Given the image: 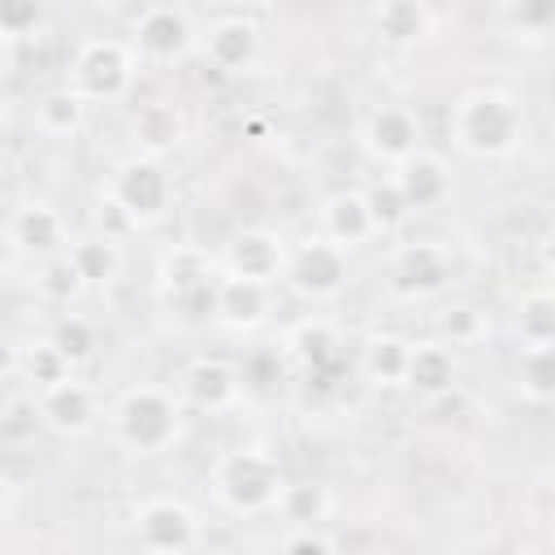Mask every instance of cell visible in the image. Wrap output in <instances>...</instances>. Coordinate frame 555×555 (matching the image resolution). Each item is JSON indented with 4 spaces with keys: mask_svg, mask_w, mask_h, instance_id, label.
I'll return each mask as SVG.
<instances>
[{
    "mask_svg": "<svg viewBox=\"0 0 555 555\" xmlns=\"http://www.w3.org/2000/svg\"><path fill=\"white\" fill-rule=\"evenodd\" d=\"M9 238H13L17 251L39 256V260H48V256H56V251L69 247V243H65V221H61V212H56L52 204H39V199H35V204H22V208L13 212Z\"/></svg>",
    "mask_w": 555,
    "mask_h": 555,
    "instance_id": "cell-13",
    "label": "cell"
},
{
    "mask_svg": "<svg viewBox=\"0 0 555 555\" xmlns=\"http://www.w3.org/2000/svg\"><path fill=\"white\" fill-rule=\"evenodd\" d=\"M438 325H442V334L451 338V347H455V343H477V338L486 334V312H481L477 304H447Z\"/></svg>",
    "mask_w": 555,
    "mask_h": 555,
    "instance_id": "cell-34",
    "label": "cell"
},
{
    "mask_svg": "<svg viewBox=\"0 0 555 555\" xmlns=\"http://www.w3.org/2000/svg\"><path fill=\"white\" fill-rule=\"evenodd\" d=\"M291 525H321L330 512V494L317 481H282V494L273 503Z\"/></svg>",
    "mask_w": 555,
    "mask_h": 555,
    "instance_id": "cell-28",
    "label": "cell"
},
{
    "mask_svg": "<svg viewBox=\"0 0 555 555\" xmlns=\"http://www.w3.org/2000/svg\"><path fill=\"white\" fill-rule=\"evenodd\" d=\"M516 4H520V0H516Z\"/></svg>",
    "mask_w": 555,
    "mask_h": 555,
    "instance_id": "cell-41",
    "label": "cell"
},
{
    "mask_svg": "<svg viewBox=\"0 0 555 555\" xmlns=\"http://www.w3.org/2000/svg\"><path fill=\"white\" fill-rule=\"evenodd\" d=\"M13 503H17V486H13V477H9V473H0V520H9Z\"/></svg>",
    "mask_w": 555,
    "mask_h": 555,
    "instance_id": "cell-39",
    "label": "cell"
},
{
    "mask_svg": "<svg viewBox=\"0 0 555 555\" xmlns=\"http://www.w3.org/2000/svg\"><path fill=\"white\" fill-rule=\"evenodd\" d=\"M364 204H369V217H373L377 234H382V230H395V225H403V221H408V212H412L395 178H386V182H373V186L364 191Z\"/></svg>",
    "mask_w": 555,
    "mask_h": 555,
    "instance_id": "cell-32",
    "label": "cell"
},
{
    "mask_svg": "<svg viewBox=\"0 0 555 555\" xmlns=\"http://www.w3.org/2000/svg\"><path fill=\"white\" fill-rule=\"evenodd\" d=\"M43 22V0H0V39H26Z\"/></svg>",
    "mask_w": 555,
    "mask_h": 555,
    "instance_id": "cell-35",
    "label": "cell"
},
{
    "mask_svg": "<svg viewBox=\"0 0 555 555\" xmlns=\"http://www.w3.org/2000/svg\"><path fill=\"white\" fill-rule=\"evenodd\" d=\"M516 334H520V347H555V295L546 286H533L520 295Z\"/></svg>",
    "mask_w": 555,
    "mask_h": 555,
    "instance_id": "cell-25",
    "label": "cell"
},
{
    "mask_svg": "<svg viewBox=\"0 0 555 555\" xmlns=\"http://www.w3.org/2000/svg\"><path fill=\"white\" fill-rule=\"evenodd\" d=\"M95 416H100V399H95V390H91L87 382L69 377V373H65L61 382H52V386L39 390V421L52 425V429L65 434V438L87 434V429L95 425Z\"/></svg>",
    "mask_w": 555,
    "mask_h": 555,
    "instance_id": "cell-9",
    "label": "cell"
},
{
    "mask_svg": "<svg viewBox=\"0 0 555 555\" xmlns=\"http://www.w3.org/2000/svg\"><path fill=\"white\" fill-rule=\"evenodd\" d=\"M17 360H22V347H17L9 334H0V377L17 373Z\"/></svg>",
    "mask_w": 555,
    "mask_h": 555,
    "instance_id": "cell-37",
    "label": "cell"
},
{
    "mask_svg": "<svg viewBox=\"0 0 555 555\" xmlns=\"http://www.w3.org/2000/svg\"><path fill=\"white\" fill-rule=\"evenodd\" d=\"M451 139L460 143V152H468L477 160L512 156L516 143L525 139V108L507 91L477 87V91L455 100V108H451Z\"/></svg>",
    "mask_w": 555,
    "mask_h": 555,
    "instance_id": "cell-1",
    "label": "cell"
},
{
    "mask_svg": "<svg viewBox=\"0 0 555 555\" xmlns=\"http://www.w3.org/2000/svg\"><path fill=\"white\" fill-rule=\"evenodd\" d=\"M0 121H4V104H0Z\"/></svg>",
    "mask_w": 555,
    "mask_h": 555,
    "instance_id": "cell-40",
    "label": "cell"
},
{
    "mask_svg": "<svg viewBox=\"0 0 555 555\" xmlns=\"http://www.w3.org/2000/svg\"><path fill=\"white\" fill-rule=\"evenodd\" d=\"M451 278V260L438 243H408L395 251V286L403 295H438Z\"/></svg>",
    "mask_w": 555,
    "mask_h": 555,
    "instance_id": "cell-14",
    "label": "cell"
},
{
    "mask_svg": "<svg viewBox=\"0 0 555 555\" xmlns=\"http://www.w3.org/2000/svg\"><path fill=\"white\" fill-rule=\"evenodd\" d=\"M395 169H399L395 182H399V191H403V199H408L412 212H416V208H438V204L451 195V169H447L442 156H434V152H412V156L399 160Z\"/></svg>",
    "mask_w": 555,
    "mask_h": 555,
    "instance_id": "cell-17",
    "label": "cell"
},
{
    "mask_svg": "<svg viewBox=\"0 0 555 555\" xmlns=\"http://www.w3.org/2000/svg\"><path fill=\"white\" fill-rule=\"evenodd\" d=\"M17 373H22L26 382H35V386L43 390V386L61 382V377L69 373V364H65V356H61V351L52 347V338H35V343H26V347H22Z\"/></svg>",
    "mask_w": 555,
    "mask_h": 555,
    "instance_id": "cell-30",
    "label": "cell"
},
{
    "mask_svg": "<svg viewBox=\"0 0 555 555\" xmlns=\"http://www.w3.org/2000/svg\"><path fill=\"white\" fill-rule=\"evenodd\" d=\"M134 542L143 551L182 555L199 542V520L182 499H143L134 507Z\"/></svg>",
    "mask_w": 555,
    "mask_h": 555,
    "instance_id": "cell-8",
    "label": "cell"
},
{
    "mask_svg": "<svg viewBox=\"0 0 555 555\" xmlns=\"http://www.w3.org/2000/svg\"><path fill=\"white\" fill-rule=\"evenodd\" d=\"M182 429V408L165 386H130L117 403H113V434L121 447L139 451V455H156L165 451Z\"/></svg>",
    "mask_w": 555,
    "mask_h": 555,
    "instance_id": "cell-2",
    "label": "cell"
},
{
    "mask_svg": "<svg viewBox=\"0 0 555 555\" xmlns=\"http://www.w3.org/2000/svg\"><path fill=\"white\" fill-rule=\"evenodd\" d=\"M520 17H525L529 26H546V17H551V0H520Z\"/></svg>",
    "mask_w": 555,
    "mask_h": 555,
    "instance_id": "cell-38",
    "label": "cell"
},
{
    "mask_svg": "<svg viewBox=\"0 0 555 555\" xmlns=\"http://www.w3.org/2000/svg\"><path fill=\"white\" fill-rule=\"evenodd\" d=\"M82 286H87V282H82V273L74 269L69 251H56V256L43 260V269H39V291H43V299H52V304H69Z\"/></svg>",
    "mask_w": 555,
    "mask_h": 555,
    "instance_id": "cell-33",
    "label": "cell"
},
{
    "mask_svg": "<svg viewBox=\"0 0 555 555\" xmlns=\"http://www.w3.org/2000/svg\"><path fill=\"white\" fill-rule=\"evenodd\" d=\"M364 147L382 160V165H399L412 152H421V121L412 108L399 104H382L369 113L364 121Z\"/></svg>",
    "mask_w": 555,
    "mask_h": 555,
    "instance_id": "cell-12",
    "label": "cell"
},
{
    "mask_svg": "<svg viewBox=\"0 0 555 555\" xmlns=\"http://www.w3.org/2000/svg\"><path fill=\"white\" fill-rule=\"evenodd\" d=\"M156 291H160L165 304L182 308L186 317H212V304H217V260L204 247H195V243H178L156 264Z\"/></svg>",
    "mask_w": 555,
    "mask_h": 555,
    "instance_id": "cell-4",
    "label": "cell"
},
{
    "mask_svg": "<svg viewBox=\"0 0 555 555\" xmlns=\"http://www.w3.org/2000/svg\"><path fill=\"white\" fill-rule=\"evenodd\" d=\"M377 35L390 48H412L429 35V9L425 0H382L377 4Z\"/></svg>",
    "mask_w": 555,
    "mask_h": 555,
    "instance_id": "cell-23",
    "label": "cell"
},
{
    "mask_svg": "<svg viewBox=\"0 0 555 555\" xmlns=\"http://www.w3.org/2000/svg\"><path fill=\"white\" fill-rule=\"evenodd\" d=\"M212 317L230 330H256L269 317V286L234 273H217V304Z\"/></svg>",
    "mask_w": 555,
    "mask_h": 555,
    "instance_id": "cell-15",
    "label": "cell"
},
{
    "mask_svg": "<svg viewBox=\"0 0 555 555\" xmlns=\"http://www.w3.org/2000/svg\"><path fill=\"white\" fill-rule=\"evenodd\" d=\"M87 121V100L74 91V87H61V91H48L39 100V130L52 134V139H69L74 130H82Z\"/></svg>",
    "mask_w": 555,
    "mask_h": 555,
    "instance_id": "cell-27",
    "label": "cell"
},
{
    "mask_svg": "<svg viewBox=\"0 0 555 555\" xmlns=\"http://www.w3.org/2000/svg\"><path fill=\"white\" fill-rule=\"evenodd\" d=\"M65 251H69V260H74V269L82 273V282H87V286L113 282V278H117V269H121V247H117V238H108V234L78 238V243H69Z\"/></svg>",
    "mask_w": 555,
    "mask_h": 555,
    "instance_id": "cell-26",
    "label": "cell"
},
{
    "mask_svg": "<svg viewBox=\"0 0 555 555\" xmlns=\"http://www.w3.org/2000/svg\"><path fill=\"white\" fill-rule=\"evenodd\" d=\"M520 395L529 403L555 395V347H520Z\"/></svg>",
    "mask_w": 555,
    "mask_h": 555,
    "instance_id": "cell-29",
    "label": "cell"
},
{
    "mask_svg": "<svg viewBox=\"0 0 555 555\" xmlns=\"http://www.w3.org/2000/svg\"><path fill=\"white\" fill-rule=\"evenodd\" d=\"M455 351L451 343H438V338H425V343H412L408 351V369H403V386L416 390L421 399H438L455 386Z\"/></svg>",
    "mask_w": 555,
    "mask_h": 555,
    "instance_id": "cell-16",
    "label": "cell"
},
{
    "mask_svg": "<svg viewBox=\"0 0 555 555\" xmlns=\"http://www.w3.org/2000/svg\"><path fill=\"white\" fill-rule=\"evenodd\" d=\"M264 4H269V0H264Z\"/></svg>",
    "mask_w": 555,
    "mask_h": 555,
    "instance_id": "cell-42",
    "label": "cell"
},
{
    "mask_svg": "<svg viewBox=\"0 0 555 555\" xmlns=\"http://www.w3.org/2000/svg\"><path fill=\"white\" fill-rule=\"evenodd\" d=\"M191 43H195V30H191L186 13L173 9V4H152L134 22V48L147 61H160V65L165 61H178V56L191 52Z\"/></svg>",
    "mask_w": 555,
    "mask_h": 555,
    "instance_id": "cell-11",
    "label": "cell"
},
{
    "mask_svg": "<svg viewBox=\"0 0 555 555\" xmlns=\"http://www.w3.org/2000/svg\"><path fill=\"white\" fill-rule=\"evenodd\" d=\"M221 269L234 278H251L273 286L286 273V243L273 230H238L221 256Z\"/></svg>",
    "mask_w": 555,
    "mask_h": 555,
    "instance_id": "cell-10",
    "label": "cell"
},
{
    "mask_svg": "<svg viewBox=\"0 0 555 555\" xmlns=\"http://www.w3.org/2000/svg\"><path fill=\"white\" fill-rule=\"evenodd\" d=\"M182 395H186V403H195L204 412H221L238 399V369L230 360L204 356L182 373Z\"/></svg>",
    "mask_w": 555,
    "mask_h": 555,
    "instance_id": "cell-20",
    "label": "cell"
},
{
    "mask_svg": "<svg viewBox=\"0 0 555 555\" xmlns=\"http://www.w3.org/2000/svg\"><path fill=\"white\" fill-rule=\"evenodd\" d=\"M134 82V56L117 39H87L74 56L69 87L91 104V100H121Z\"/></svg>",
    "mask_w": 555,
    "mask_h": 555,
    "instance_id": "cell-5",
    "label": "cell"
},
{
    "mask_svg": "<svg viewBox=\"0 0 555 555\" xmlns=\"http://www.w3.org/2000/svg\"><path fill=\"white\" fill-rule=\"evenodd\" d=\"M408 351L412 343L403 334H373L364 343V356H360V369L373 386H403V369H408Z\"/></svg>",
    "mask_w": 555,
    "mask_h": 555,
    "instance_id": "cell-24",
    "label": "cell"
},
{
    "mask_svg": "<svg viewBox=\"0 0 555 555\" xmlns=\"http://www.w3.org/2000/svg\"><path fill=\"white\" fill-rule=\"evenodd\" d=\"M108 195L126 208V217H130L134 225H147V221H156V217L169 208L173 186H169V173L160 169L156 156H130V160L117 165Z\"/></svg>",
    "mask_w": 555,
    "mask_h": 555,
    "instance_id": "cell-7",
    "label": "cell"
},
{
    "mask_svg": "<svg viewBox=\"0 0 555 555\" xmlns=\"http://www.w3.org/2000/svg\"><path fill=\"white\" fill-rule=\"evenodd\" d=\"M286 347H291V356H295L312 377H325V373H334V369L343 364V351H338L343 343H338L334 325L321 321V317L299 321V325L286 334Z\"/></svg>",
    "mask_w": 555,
    "mask_h": 555,
    "instance_id": "cell-21",
    "label": "cell"
},
{
    "mask_svg": "<svg viewBox=\"0 0 555 555\" xmlns=\"http://www.w3.org/2000/svg\"><path fill=\"white\" fill-rule=\"evenodd\" d=\"M52 347L65 356V364L74 369V364H82V360H91V351H95V330H91V321L87 317H61L56 325H52Z\"/></svg>",
    "mask_w": 555,
    "mask_h": 555,
    "instance_id": "cell-31",
    "label": "cell"
},
{
    "mask_svg": "<svg viewBox=\"0 0 555 555\" xmlns=\"http://www.w3.org/2000/svg\"><path fill=\"white\" fill-rule=\"evenodd\" d=\"M338 542L334 538H325V533H317L312 525H295V533H286L282 538V551H312V555H330Z\"/></svg>",
    "mask_w": 555,
    "mask_h": 555,
    "instance_id": "cell-36",
    "label": "cell"
},
{
    "mask_svg": "<svg viewBox=\"0 0 555 555\" xmlns=\"http://www.w3.org/2000/svg\"><path fill=\"white\" fill-rule=\"evenodd\" d=\"M282 481H286L282 464L260 447H238V451L221 455L212 468V490H217L221 507L234 516L269 512L282 494Z\"/></svg>",
    "mask_w": 555,
    "mask_h": 555,
    "instance_id": "cell-3",
    "label": "cell"
},
{
    "mask_svg": "<svg viewBox=\"0 0 555 555\" xmlns=\"http://www.w3.org/2000/svg\"><path fill=\"white\" fill-rule=\"evenodd\" d=\"M321 234L330 243H338L343 251L369 243L377 234L373 217H369V204H364V191H334L325 204H321Z\"/></svg>",
    "mask_w": 555,
    "mask_h": 555,
    "instance_id": "cell-18",
    "label": "cell"
},
{
    "mask_svg": "<svg viewBox=\"0 0 555 555\" xmlns=\"http://www.w3.org/2000/svg\"><path fill=\"white\" fill-rule=\"evenodd\" d=\"M182 134H186V117H182V108H173V104H165V100L143 104V108L134 113V143H139L147 156H160V152L178 147Z\"/></svg>",
    "mask_w": 555,
    "mask_h": 555,
    "instance_id": "cell-22",
    "label": "cell"
},
{
    "mask_svg": "<svg viewBox=\"0 0 555 555\" xmlns=\"http://www.w3.org/2000/svg\"><path fill=\"white\" fill-rule=\"evenodd\" d=\"M204 52L221 74H238V69H247L256 61L260 35H256V26L247 17H217L208 26V35H204Z\"/></svg>",
    "mask_w": 555,
    "mask_h": 555,
    "instance_id": "cell-19",
    "label": "cell"
},
{
    "mask_svg": "<svg viewBox=\"0 0 555 555\" xmlns=\"http://www.w3.org/2000/svg\"><path fill=\"white\" fill-rule=\"evenodd\" d=\"M282 278L308 299H330V295H338L347 286L351 264H347V251L338 243L317 234V238H304L299 247L286 251V273Z\"/></svg>",
    "mask_w": 555,
    "mask_h": 555,
    "instance_id": "cell-6",
    "label": "cell"
}]
</instances>
